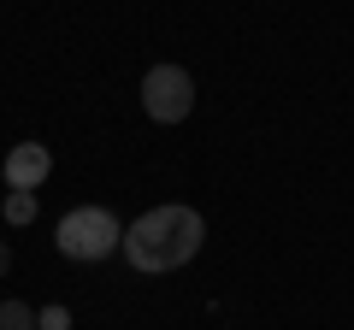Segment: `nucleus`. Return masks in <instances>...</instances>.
Returning <instances> with one entry per match:
<instances>
[{
	"label": "nucleus",
	"mask_w": 354,
	"mask_h": 330,
	"mask_svg": "<svg viewBox=\"0 0 354 330\" xmlns=\"http://www.w3.org/2000/svg\"><path fill=\"white\" fill-rule=\"evenodd\" d=\"M0 218H6V224H30V218H36V189H12L6 206H0Z\"/></svg>",
	"instance_id": "5"
},
{
	"label": "nucleus",
	"mask_w": 354,
	"mask_h": 330,
	"mask_svg": "<svg viewBox=\"0 0 354 330\" xmlns=\"http://www.w3.org/2000/svg\"><path fill=\"white\" fill-rule=\"evenodd\" d=\"M201 242H207V224L195 206H153V213H142L136 224L124 230V254L130 266L142 271V278H160V271H177V266H189L195 254H201Z\"/></svg>",
	"instance_id": "1"
},
{
	"label": "nucleus",
	"mask_w": 354,
	"mask_h": 330,
	"mask_svg": "<svg viewBox=\"0 0 354 330\" xmlns=\"http://www.w3.org/2000/svg\"><path fill=\"white\" fill-rule=\"evenodd\" d=\"M53 242H59L65 260L95 266V260H106V254L124 248V224H118V213H106V206H71V213L59 218V230H53Z\"/></svg>",
	"instance_id": "2"
},
{
	"label": "nucleus",
	"mask_w": 354,
	"mask_h": 330,
	"mask_svg": "<svg viewBox=\"0 0 354 330\" xmlns=\"http://www.w3.org/2000/svg\"><path fill=\"white\" fill-rule=\"evenodd\" d=\"M36 330H71V307H59V301L41 307V313H36Z\"/></svg>",
	"instance_id": "7"
},
{
	"label": "nucleus",
	"mask_w": 354,
	"mask_h": 330,
	"mask_svg": "<svg viewBox=\"0 0 354 330\" xmlns=\"http://www.w3.org/2000/svg\"><path fill=\"white\" fill-rule=\"evenodd\" d=\"M12 271V248H6V236H0V278Z\"/></svg>",
	"instance_id": "8"
},
{
	"label": "nucleus",
	"mask_w": 354,
	"mask_h": 330,
	"mask_svg": "<svg viewBox=\"0 0 354 330\" xmlns=\"http://www.w3.org/2000/svg\"><path fill=\"white\" fill-rule=\"evenodd\" d=\"M142 106H148L153 124H183L195 113V77L183 65H153L142 77Z\"/></svg>",
	"instance_id": "3"
},
{
	"label": "nucleus",
	"mask_w": 354,
	"mask_h": 330,
	"mask_svg": "<svg viewBox=\"0 0 354 330\" xmlns=\"http://www.w3.org/2000/svg\"><path fill=\"white\" fill-rule=\"evenodd\" d=\"M53 171V153L41 148V142H18L12 153H6V183L12 189H41Z\"/></svg>",
	"instance_id": "4"
},
{
	"label": "nucleus",
	"mask_w": 354,
	"mask_h": 330,
	"mask_svg": "<svg viewBox=\"0 0 354 330\" xmlns=\"http://www.w3.org/2000/svg\"><path fill=\"white\" fill-rule=\"evenodd\" d=\"M0 330H36V307L30 301H0Z\"/></svg>",
	"instance_id": "6"
}]
</instances>
